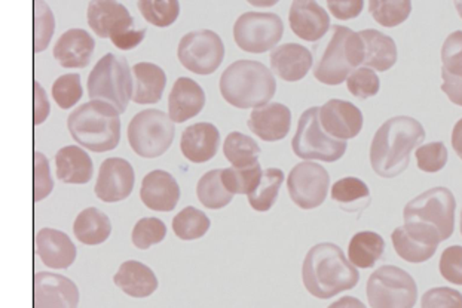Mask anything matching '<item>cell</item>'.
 <instances>
[{
	"mask_svg": "<svg viewBox=\"0 0 462 308\" xmlns=\"http://www.w3.org/2000/svg\"><path fill=\"white\" fill-rule=\"evenodd\" d=\"M425 130L420 122L409 116L388 119L370 146V163L374 174L395 178L408 169L411 154L424 142Z\"/></svg>",
	"mask_w": 462,
	"mask_h": 308,
	"instance_id": "obj_1",
	"label": "cell"
},
{
	"mask_svg": "<svg viewBox=\"0 0 462 308\" xmlns=\"http://www.w3.org/2000/svg\"><path fill=\"white\" fill-rule=\"evenodd\" d=\"M303 285L312 296L328 300L357 286L360 275L344 250L335 243H319L308 252L302 266Z\"/></svg>",
	"mask_w": 462,
	"mask_h": 308,
	"instance_id": "obj_2",
	"label": "cell"
},
{
	"mask_svg": "<svg viewBox=\"0 0 462 308\" xmlns=\"http://www.w3.org/2000/svg\"><path fill=\"white\" fill-rule=\"evenodd\" d=\"M277 82L265 64L250 59L236 61L223 71L220 94L236 109H259L273 100Z\"/></svg>",
	"mask_w": 462,
	"mask_h": 308,
	"instance_id": "obj_3",
	"label": "cell"
},
{
	"mask_svg": "<svg viewBox=\"0 0 462 308\" xmlns=\"http://www.w3.org/2000/svg\"><path fill=\"white\" fill-rule=\"evenodd\" d=\"M121 113L105 101L91 100L70 113L69 132L79 146L94 153L115 150L121 140Z\"/></svg>",
	"mask_w": 462,
	"mask_h": 308,
	"instance_id": "obj_4",
	"label": "cell"
},
{
	"mask_svg": "<svg viewBox=\"0 0 462 308\" xmlns=\"http://www.w3.org/2000/svg\"><path fill=\"white\" fill-rule=\"evenodd\" d=\"M333 36L323 57L314 68V76L321 84L337 86L344 84L354 68L365 59L360 33L344 25H333Z\"/></svg>",
	"mask_w": 462,
	"mask_h": 308,
	"instance_id": "obj_5",
	"label": "cell"
},
{
	"mask_svg": "<svg viewBox=\"0 0 462 308\" xmlns=\"http://www.w3.org/2000/svg\"><path fill=\"white\" fill-rule=\"evenodd\" d=\"M133 77L124 57L106 54L96 64L88 77V95L94 101H105L124 113L133 100Z\"/></svg>",
	"mask_w": 462,
	"mask_h": 308,
	"instance_id": "obj_6",
	"label": "cell"
},
{
	"mask_svg": "<svg viewBox=\"0 0 462 308\" xmlns=\"http://www.w3.org/2000/svg\"><path fill=\"white\" fill-rule=\"evenodd\" d=\"M174 122L161 110L137 113L128 125V142L140 158H160L174 141Z\"/></svg>",
	"mask_w": 462,
	"mask_h": 308,
	"instance_id": "obj_7",
	"label": "cell"
},
{
	"mask_svg": "<svg viewBox=\"0 0 462 308\" xmlns=\"http://www.w3.org/2000/svg\"><path fill=\"white\" fill-rule=\"evenodd\" d=\"M367 300L372 308H413L418 300V286L403 268L379 267L367 280Z\"/></svg>",
	"mask_w": 462,
	"mask_h": 308,
	"instance_id": "obj_8",
	"label": "cell"
},
{
	"mask_svg": "<svg viewBox=\"0 0 462 308\" xmlns=\"http://www.w3.org/2000/svg\"><path fill=\"white\" fill-rule=\"evenodd\" d=\"M454 193L449 188L434 187L411 200L403 211L404 222H418L429 225L440 234L445 242L454 234L455 229Z\"/></svg>",
	"mask_w": 462,
	"mask_h": 308,
	"instance_id": "obj_9",
	"label": "cell"
},
{
	"mask_svg": "<svg viewBox=\"0 0 462 308\" xmlns=\"http://www.w3.org/2000/svg\"><path fill=\"white\" fill-rule=\"evenodd\" d=\"M291 149L303 160L333 163L346 151V142L328 135L319 122V107H311L299 119Z\"/></svg>",
	"mask_w": 462,
	"mask_h": 308,
	"instance_id": "obj_10",
	"label": "cell"
},
{
	"mask_svg": "<svg viewBox=\"0 0 462 308\" xmlns=\"http://www.w3.org/2000/svg\"><path fill=\"white\" fill-rule=\"evenodd\" d=\"M284 24L277 14L245 13L234 25V39L250 54H265L282 41Z\"/></svg>",
	"mask_w": 462,
	"mask_h": 308,
	"instance_id": "obj_11",
	"label": "cell"
},
{
	"mask_svg": "<svg viewBox=\"0 0 462 308\" xmlns=\"http://www.w3.org/2000/svg\"><path fill=\"white\" fill-rule=\"evenodd\" d=\"M177 57L186 70L199 76L213 75L222 64L225 45L215 32L198 30L181 38Z\"/></svg>",
	"mask_w": 462,
	"mask_h": 308,
	"instance_id": "obj_12",
	"label": "cell"
},
{
	"mask_svg": "<svg viewBox=\"0 0 462 308\" xmlns=\"http://www.w3.org/2000/svg\"><path fill=\"white\" fill-rule=\"evenodd\" d=\"M330 176L321 165L302 162L289 174L287 190L296 206L300 209H316L328 197Z\"/></svg>",
	"mask_w": 462,
	"mask_h": 308,
	"instance_id": "obj_13",
	"label": "cell"
},
{
	"mask_svg": "<svg viewBox=\"0 0 462 308\" xmlns=\"http://www.w3.org/2000/svg\"><path fill=\"white\" fill-rule=\"evenodd\" d=\"M391 240L400 258L412 264H420L433 258L441 240L440 234L429 225L418 222H404L395 229Z\"/></svg>",
	"mask_w": 462,
	"mask_h": 308,
	"instance_id": "obj_14",
	"label": "cell"
},
{
	"mask_svg": "<svg viewBox=\"0 0 462 308\" xmlns=\"http://www.w3.org/2000/svg\"><path fill=\"white\" fill-rule=\"evenodd\" d=\"M134 183V169L130 162L121 158L106 159L101 163L94 192L106 204H116L130 197Z\"/></svg>",
	"mask_w": 462,
	"mask_h": 308,
	"instance_id": "obj_15",
	"label": "cell"
},
{
	"mask_svg": "<svg viewBox=\"0 0 462 308\" xmlns=\"http://www.w3.org/2000/svg\"><path fill=\"white\" fill-rule=\"evenodd\" d=\"M79 289L66 276L39 271L34 275V308H78Z\"/></svg>",
	"mask_w": 462,
	"mask_h": 308,
	"instance_id": "obj_16",
	"label": "cell"
},
{
	"mask_svg": "<svg viewBox=\"0 0 462 308\" xmlns=\"http://www.w3.org/2000/svg\"><path fill=\"white\" fill-rule=\"evenodd\" d=\"M87 18L91 30L101 39H114L134 29V18L118 0H91Z\"/></svg>",
	"mask_w": 462,
	"mask_h": 308,
	"instance_id": "obj_17",
	"label": "cell"
},
{
	"mask_svg": "<svg viewBox=\"0 0 462 308\" xmlns=\"http://www.w3.org/2000/svg\"><path fill=\"white\" fill-rule=\"evenodd\" d=\"M319 122L323 130L333 138L346 141L357 137L363 130V113L353 103L330 100L319 107Z\"/></svg>",
	"mask_w": 462,
	"mask_h": 308,
	"instance_id": "obj_18",
	"label": "cell"
},
{
	"mask_svg": "<svg viewBox=\"0 0 462 308\" xmlns=\"http://www.w3.org/2000/svg\"><path fill=\"white\" fill-rule=\"evenodd\" d=\"M289 22L291 32L307 42H319L330 29V17L316 0H293Z\"/></svg>",
	"mask_w": 462,
	"mask_h": 308,
	"instance_id": "obj_19",
	"label": "cell"
},
{
	"mask_svg": "<svg viewBox=\"0 0 462 308\" xmlns=\"http://www.w3.org/2000/svg\"><path fill=\"white\" fill-rule=\"evenodd\" d=\"M291 112L280 103H271L254 109L248 119V128L266 142L282 141L289 135Z\"/></svg>",
	"mask_w": 462,
	"mask_h": 308,
	"instance_id": "obj_20",
	"label": "cell"
},
{
	"mask_svg": "<svg viewBox=\"0 0 462 308\" xmlns=\"http://www.w3.org/2000/svg\"><path fill=\"white\" fill-rule=\"evenodd\" d=\"M140 197L152 211L170 213L179 204L180 187L171 174L156 169L144 177Z\"/></svg>",
	"mask_w": 462,
	"mask_h": 308,
	"instance_id": "obj_21",
	"label": "cell"
},
{
	"mask_svg": "<svg viewBox=\"0 0 462 308\" xmlns=\"http://www.w3.org/2000/svg\"><path fill=\"white\" fill-rule=\"evenodd\" d=\"M220 132L213 123L199 122L181 135L180 150L189 162L206 163L219 150Z\"/></svg>",
	"mask_w": 462,
	"mask_h": 308,
	"instance_id": "obj_22",
	"label": "cell"
},
{
	"mask_svg": "<svg viewBox=\"0 0 462 308\" xmlns=\"http://www.w3.org/2000/svg\"><path fill=\"white\" fill-rule=\"evenodd\" d=\"M206 105V92L189 79L179 77L169 96V116L174 123H183L198 116Z\"/></svg>",
	"mask_w": 462,
	"mask_h": 308,
	"instance_id": "obj_23",
	"label": "cell"
},
{
	"mask_svg": "<svg viewBox=\"0 0 462 308\" xmlns=\"http://www.w3.org/2000/svg\"><path fill=\"white\" fill-rule=\"evenodd\" d=\"M36 250L42 263L55 270H64L75 263V243L60 230H41L36 234Z\"/></svg>",
	"mask_w": 462,
	"mask_h": 308,
	"instance_id": "obj_24",
	"label": "cell"
},
{
	"mask_svg": "<svg viewBox=\"0 0 462 308\" xmlns=\"http://www.w3.org/2000/svg\"><path fill=\"white\" fill-rule=\"evenodd\" d=\"M94 39L82 29L68 30L54 46V57L64 68H85L93 57Z\"/></svg>",
	"mask_w": 462,
	"mask_h": 308,
	"instance_id": "obj_25",
	"label": "cell"
},
{
	"mask_svg": "<svg viewBox=\"0 0 462 308\" xmlns=\"http://www.w3.org/2000/svg\"><path fill=\"white\" fill-rule=\"evenodd\" d=\"M271 67L286 82H299L311 70V50L299 43L278 46L271 54Z\"/></svg>",
	"mask_w": 462,
	"mask_h": 308,
	"instance_id": "obj_26",
	"label": "cell"
},
{
	"mask_svg": "<svg viewBox=\"0 0 462 308\" xmlns=\"http://www.w3.org/2000/svg\"><path fill=\"white\" fill-rule=\"evenodd\" d=\"M114 282L124 294L133 298H146L158 289L155 273L134 259L125 261L119 267Z\"/></svg>",
	"mask_w": 462,
	"mask_h": 308,
	"instance_id": "obj_27",
	"label": "cell"
},
{
	"mask_svg": "<svg viewBox=\"0 0 462 308\" xmlns=\"http://www.w3.org/2000/svg\"><path fill=\"white\" fill-rule=\"evenodd\" d=\"M55 167L60 181L66 184H87L93 178V160L78 146L63 147L55 154Z\"/></svg>",
	"mask_w": 462,
	"mask_h": 308,
	"instance_id": "obj_28",
	"label": "cell"
},
{
	"mask_svg": "<svg viewBox=\"0 0 462 308\" xmlns=\"http://www.w3.org/2000/svg\"><path fill=\"white\" fill-rule=\"evenodd\" d=\"M360 36L365 52V66L372 70L388 71L397 63V46L390 36L374 29L363 30Z\"/></svg>",
	"mask_w": 462,
	"mask_h": 308,
	"instance_id": "obj_29",
	"label": "cell"
},
{
	"mask_svg": "<svg viewBox=\"0 0 462 308\" xmlns=\"http://www.w3.org/2000/svg\"><path fill=\"white\" fill-rule=\"evenodd\" d=\"M133 101L135 104H156L162 98V92L167 85L164 70L156 64L139 63L133 68Z\"/></svg>",
	"mask_w": 462,
	"mask_h": 308,
	"instance_id": "obj_30",
	"label": "cell"
},
{
	"mask_svg": "<svg viewBox=\"0 0 462 308\" xmlns=\"http://www.w3.org/2000/svg\"><path fill=\"white\" fill-rule=\"evenodd\" d=\"M73 231L80 243L96 246L105 243L112 233V224L105 213L97 208H87L76 217Z\"/></svg>",
	"mask_w": 462,
	"mask_h": 308,
	"instance_id": "obj_31",
	"label": "cell"
},
{
	"mask_svg": "<svg viewBox=\"0 0 462 308\" xmlns=\"http://www.w3.org/2000/svg\"><path fill=\"white\" fill-rule=\"evenodd\" d=\"M385 240L374 231L354 234L348 246V258L358 268H370L383 258Z\"/></svg>",
	"mask_w": 462,
	"mask_h": 308,
	"instance_id": "obj_32",
	"label": "cell"
},
{
	"mask_svg": "<svg viewBox=\"0 0 462 308\" xmlns=\"http://www.w3.org/2000/svg\"><path fill=\"white\" fill-rule=\"evenodd\" d=\"M223 153L234 168H248L259 163L261 147L253 138L241 132H231L223 144Z\"/></svg>",
	"mask_w": 462,
	"mask_h": 308,
	"instance_id": "obj_33",
	"label": "cell"
},
{
	"mask_svg": "<svg viewBox=\"0 0 462 308\" xmlns=\"http://www.w3.org/2000/svg\"><path fill=\"white\" fill-rule=\"evenodd\" d=\"M282 183H284V172L277 168H268L262 174L261 183L256 190L248 195V204L257 213H268L277 202Z\"/></svg>",
	"mask_w": 462,
	"mask_h": 308,
	"instance_id": "obj_34",
	"label": "cell"
},
{
	"mask_svg": "<svg viewBox=\"0 0 462 308\" xmlns=\"http://www.w3.org/2000/svg\"><path fill=\"white\" fill-rule=\"evenodd\" d=\"M222 172L223 169H213L198 181L197 196L206 208L222 209L234 199V195L223 184Z\"/></svg>",
	"mask_w": 462,
	"mask_h": 308,
	"instance_id": "obj_35",
	"label": "cell"
},
{
	"mask_svg": "<svg viewBox=\"0 0 462 308\" xmlns=\"http://www.w3.org/2000/svg\"><path fill=\"white\" fill-rule=\"evenodd\" d=\"M369 11L374 22L393 29L411 17L412 0H369Z\"/></svg>",
	"mask_w": 462,
	"mask_h": 308,
	"instance_id": "obj_36",
	"label": "cell"
},
{
	"mask_svg": "<svg viewBox=\"0 0 462 308\" xmlns=\"http://www.w3.org/2000/svg\"><path fill=\"white\" fill-rule=\"evenodd\" d=\"M208 229H210V218L194 206L183 209L172 220L174 234L181 240L201 239L202 236H206Z\"/></svg>",
	"mask_w": 462,
	"mask_h": 308,
	"instance_id": "obj_37",
	"label": "cell"
},
{
	"mask_svg": "<svg viewBox=\"0 0 462 308\" xmlns=\"http://www.w3.org/2000/svg\"><path fill=\"white\" fill-rule=\"evenodd\" d=\"M332 199L342 206H348L346 211H357L360 209L358 204L367 206L370 202L369 187L365 181L356 177H346L333 184ZM362 206V208H365Z\"/></svg>",
	"mask_w": 462,
	"mask_h": 308,
	"instance_id": "obj_38",
	"label": "cell"
},
{
	"mask_svg": "<svg viewBox=\"0 0 462 308\" xmlns=\"http://www.w3.org/2000/svg\"><path fill=\"white\" fill-rule=\"evenodd\" d=\"M262 171L261 163H256L248 168H227L223 169L222 179L225 187L232 195H250L256 190L261 183Z\"/></svg>",
	"mask_w": 462,
	"mask_h": 308,
	"instance_id": "obj_39",
	"label": "cell"
},
{
	"mask_svg": "<svg viewBox=\"0 0 462 308\" xmlns=\"http://www.w3.org/2000/svg\"><path fill=\"white\" fill-rule=\"evenodd\" d=\"M139 9L144 20L155 27H170L180 15L179 0H139Z\"/></svg>",
	"mask_w": 462,
	"mask_h": 308,
	"instance_id": "obj_40",
	"label": "cell"
},
{
	"mask_svg": "<svg viewBox=\"0 0 462 308\" xmlns=\"http://www.w3.org/2000/svg\"><path fill=\"white\" fill-rule=\"evenodd\" d=\"M55 18L43 0H34V52H43L54 36Z\"/></svg>",
	"mask_w": 462,
	"mask_h": 308,
	"instance_id": "obj_41",
	"label": "cell"
},
{
	"mask_svg": "<svg viewBox=\"0 0 462 308\" xmlns=\"http://www.w3.org/2000/svg\"><path fill=\"white\" fill-rule=\"evenodd\" d=\"M167 234V227L160 218H142L133 229V243L139 249H149L152 245L162 242Z\"/></svg>",
	"mask_w": 462,
	"mask_h": 308,
	"instance_id": "obj_42",
	"label": "cell"
},
{
	"mask_svg": "<svg viewBox=\"0 0 462 308\" xmlns=\"http://www.w3.org/2000/svg\"><path fill=\"white\" fill-rule=\"evenodd\" d=\"M82 86H80V76L63 75L55 80L52 85V98L60 109H72L73 105L82 98Z\"/></svg>",
	"mask_w": 462,
	"mask_h": 308,
	"instance_id": "obj_43",
	"label": "cell"
},
{
	"mask_svg": "<svg viewBox=\"0 0 462 308\" xmlns=\"http://www.w3.org/2000/svg\"><path fill=\"white\" fill-rule=\"evenodd\" d=\"M416 162L420 171L436 174L441 171L448 163V149L443 142H430L425 146L418 147L415 150Z\"/></svg>",
	"mask_w": 462,
	"mask_h": 308,
	"instance_id": "obj_44",
	"label": "cell"
},
{
	"mask_svg": "<svg viewBox=\"0 0 462 308\" xmlns=\"http://www.w3.org/2000/svg\"><path fill=\"white\" fill-rule=\"evenodd\" d=\"M346 86L348 91L354 96H357L360 100H365L370 96H374L381 88V82L372 68L369 67H360L357 70H354L346 79Z\"/></svg>",
	"mask_w": 462,
	"mask_h": 308,
	"instance_id": "obj_45",
	"label": "cell"
},
{
	"mask_svg": "<svg viewBox=\"0 0 462 308\" xmlns=\"http://www.w3.org/2000/svg\"><path fill=\"white\" fill-rule=\"evenodd\" d=\"M441 61H443V68L441 70L448 71L449 75L458 76L462 77V32H454L449 34L446 42L441 48Z\"/></svg>",
	"mask_w": 462,
	"mask_h": 308,
	"instance_id": "obj_46",
	"label": "cell"
},
{
	"mask_svg": "<svg viewBox=\"0 0 462 308\" xmlns=\"http://www.w3.org/2000/svg\"><path fill=\"white\" fill-rule=\"evenodd\" d=\"M420 308H462V294L454 287H433L422 295Z\"/></svg>",
	"mask_w": 462,
	"mask_h": 308,
	"instance_id": "obj_47",
	"label": "cell"
},
{
	"mask_svg": "<svg viewBox=\"0 0 462 308\" xmlns=\"http://www.w3.org/2000/svg\"><path fill=\"white\" fill-rule=\"evenodd\" d=\"M54 190V179L51 177L50 162L45 154L34 153V202H41Z\"/></svg>",
	"mask_w": 462,
	"mask_h": 308,
	"instance_id": "obj_48",
	"label": "cell"
},
{
	"mask_svg": "<svg viewBox=\"0 0 462 308\" xmlns=\"http://www.w3.org/2000/svg\"><path fill=\"white\" fill-rule=\"evenodd\" d=\"M439 268L450 284L462 286V246H449L443 250Z\"/></svg>",
	"mask_w": 462,
	"mask_h": 308,
	"instance_id": "obj_49",
	"label": "cell"
},
{
	"mask_svg": "<svg viewBox=\"0 0 462 308\" xmlns=\"http://www.w3.org/2000/svg\"><path fill=\"white\" fill-rule=\"evenodd\" d=\"M328 8L333 17L348 22L363 13L365 0H328Z\"/></svg>",
	"mask_w": 462,
	"mask_h": 308,
	"instance_id": "obj_50",
	"label": "cell"
},
{
	"mask_svg": "<svg viewBox=\"0 0 462 308\" xmlns=\"http://www.w3.org/2000/svg\"><path fill=\"white\" fill-rule=\"evenodd\" d=\"M34 125H42L50 116L51 105L48 100L47 92L42 88V85L38 80L34 82Z\"/></svg>",
	"mask_w": 462,
	"mask_h": 308,
	"instance_id": "obj_51",
	"label": "cell"
},
{
	"mask_svg": "<svg viewBox=\"0 0 462 308\" xmlns=\"http://www.w3.org/2000/svg\"><path fill=\"white\" fill-rule=\"evenodd\" d=\"M441 77H443V85L441 91L445 92L454 104L462 107V77L452 76L448 71L441 70Z\"/></svg>",
	"mask_w": 462,
	"mask_h": 308,
	"instance_id": "obj_52",
	"label": "cell"
},
{
	"mask_svg": "<svg viewBox=\"0 0 462 308\" xmlns=\"http://www.w3.org/2000/svg\"><path fill=\"white\" fill-rule=\"evenodd\" d=\"M146 38V30H126L124 33L119 34L116 38L110 39L118 50H134L140 43L143 42V39Z\"/></svg>",
	"mask_w": 462,
	"mask_h": 308,
	"instance_id": "obj_53",
	"label": "cell"
},
{
	"mask_svg": "<svg viewBox=\"0 0 462 308\" xmlns=\"http://www.w3.org/2000/svg\"><path fill=\"white\" fill-rule=\"evenodd\" d=\"M452 147L455 153L458 154V158L462 160V119L457 122L452 131Z\"/></svg>",
	"mask_w": 462,
	"mask_h": 308,
	"instance_id": "obj_54",
	"label": "cell"
},
{
	"mask_svg": "<svg viewBox=\"0 0 462 308\" xmlns=\"http://www.w3.org/2000/svg\"><path fill=\"white\" fill-rule=\"evenodd\" d=\"M328 308H365L362 301L354 298V296H344L341 300H337V303H333L332 305H328Z\"/></svg>",
	"mask_w": 462,
	"mask_h": 308,
	"instance_id": "obj_55",
	"label": "cell"
},
{
	"mask_svg": "<svg viewBox=\"0 0 462 308\" xmlns=\"http://www.w3.org/2000/svg\"><path fill=\"white\" fill-rule=\"evenodd\" d=\"M247 2L256 8H271V6H275L280 0H247Z\"/></svg>",
	"mask_w": 462,
	"mask_h": 308,
	"instance_id": "obj_56",
	"label": "cell"
},
{
	"mask_svg": "<svg viewBox=\"0 0 462 308\" xmlns=\"http://www.w3.org/2000/svg\"><path fill=\"white\" fill-rule=\"evenodd\" d=\"M455 8L458 11L459 17L462 18V0H455Z\"/></svg>",
	"mask_w": 462,
	"mask_h": 308,
	"instance_id": "obj_57",
	"label": "cell"
},
{
	"mask_svg": "<svg viewBox=\"0 0 462 308\" xmlns=\"http://www.w3.org/2000/svg\"><path fill=\"white\" fill-rule=\"evenodd\" d=\"M461 234H462V213H461Z\"/></svg>",
	"mask_w": 462,
	"mask_h": 308,
	"instance_id": "obj_58",
	"label": "cell"
}]
</instances>
